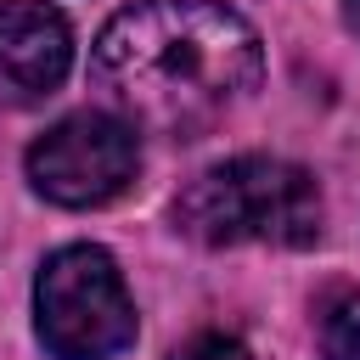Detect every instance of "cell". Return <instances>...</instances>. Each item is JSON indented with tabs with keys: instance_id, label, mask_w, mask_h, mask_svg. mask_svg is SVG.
I'll return each instance as SVG.
<instances>
[{
	"instance_id": "obj_5",
	"label": "cell",
	"mask_w": 360,
	"mask_h": 360,
	"mask_svg": "<svg viewBox=\"0 0 360 360\" xmlns=\"http://www.w3.org/2000/svg\"><path fill=\"white\" fill-rule=\"evenodd\" d=\"M73 62L68 17L39 0H0V101H39Z\"/></svg>"
},
{
	"instance_id": "obj_2",
	"label": "cell",
	"mask_w": 360,
	"mask_h": 360,
	"mask_svg": "<svg viewBox=\"0 0 360 360\" xmlns=\"http://www.w3.org/2000/svg\"><path fill=\"white\" fill-rule=\"evenodd\" d=\"M174 225L202 248H304L321 236V186L309 169L281 158H231L202 169L180 191Z\"/></svg>"
},
{
	"instance_id": "obj_1",
	"label": "cell",
	"mask_w": 360,
	"mask_h": 360,
	"mask_svg": "<svg viewBox=\"0 0 360 360\" xmlns=\"http://www.w3.org/2000/svg\"><path fill=\"white\" fill-rule=\"evenodd\" d=\"M90 73L129 124L191 135L259 84L264 51L214 0H135L101 28Z\"/></svg>"
},
{
	"instance_id": "obj_6",
	"label": "cell",
	"mask_w": 360,
	"mask_h": 360,
	"mask_svg": "<svg viewBox=\"0 0 360 360\" xmlns=\"http://www.w3.org/2000/svg\"><path fill=\"white\" fill-rule=\"evenodd\" d=\"M315 338L326 360H360V287H326L315 304Z\"/></svg>"
},
{
	"instance_id": "obj_7",
	"label": "cell",
	"mask_w": 360,
	"mask_h": 360,
	"mask_svg": "<svg viewBox=\"0 0 360 360\" xmlns=\"http://www.w3.org/2000/svg\"><path fill=\"white\" fill-rule=\"evenodd\" d=\"M174 360H253L236 338H225V332H202V338H191L186 349H174Z\"/></svg>"
},
{
	"instance_id": "obj_8",
	"label": "cell",
	"mask_w": 360,
	"mask_h": 360,
	"mask_svg": "<svg viewBox=\"0 0 360 360\" xmlns=\"http://www.w3.org/2000/svg\"><path fill=\"white\" fill-rule=\"evenodd\" d=\"M343 17H349V28L360 34V0H343Z\"/></svg>"
},
{
	"instance_id": "obj_4",
	"label": "cell",
	"mask_w": 360,
	"mask_h": 360,
	"mask_svg": "<svg viewBox=\"0 0 360 360\" xmlns=\"http://www.w3.org/2000/svg\"><path fill=\"white\" fill-rule=\"evenodd\" d=\"M141 169L135 129L112 112H73L56 129H45L28 152V180L39 197L62 208H96L112 202Z\"/></svg>"
},
{
	"instance_id": "obj_3",
	"label": "cell",
	"mask_w": 360,
	"mask_h": 360,
	"mask_svg": "<svg viewBox=\"0 0 360 360\" xmlns=\"http://www.w3.org/2000/svg\"><path fill=\"white\" fill-rule=\"evenodd\" d=\"M39 343L56 360H112L135 343V304L107 248H62L34 281Z\"/></svg>"
}]
</instances>
